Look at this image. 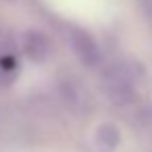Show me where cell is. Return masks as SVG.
Masks as SVG:
<instances>
[{
	"instance_id": "1",
	"label": "cell",
	"mask_w": 152,
	"mask_h": 152,
	"mask_svg": "<svg viewBox=\"0 0 152 152\" xmlns=\"http://www.w3.org/2000/svg\"><path fill=\"white\" fill-rule=\"evenodd\" d=\"M134 86H136V80H134L132 72L124 66H113L103 76V88H105L107 97L117 105L132 101Z\"/></svg>"
},
{
	"instance_id": "2",
	"label": "cell",
	"mask_w": 152,
	"mask_h": 152,
	"mask_svg": "<svg viewBox=\"0 0 152 152\" xmlns=\"http://www.w3.org/2000/svg\"><path fill=\"white\" fill-rule=\"evenodd\" d=\"M70 41H72V48H74L76 56L80 58L82 64H86V66L93 68V66H97V64L101 62L99 45H97V41H95L86 31H82V29H72Z\"/></svg>"
},
{
	"instance_id": "3",
	"label": "cell",
	"mask_w": 152,
	"mask_h": 152,
	"mask_svg": "<svg viewBox=\"0 0 152 152\" xmlns=\"http://www.w3.org/2000/svg\"><path fill=\"white\" fill-rule=\"evenodd\" d=\"M25 51L33 62H45V60L50 58V53H51V45H50L48 35H43V33H39V31L27 33Z\"/></svg>"
},
{
	"instance_id": "4",
	"label": "cell",
	"mask_w": 152,
	"mask_h": 152,
	"mask_svg": "<svg viewBox=\"0 0 152 152\" xmlns=\"http://www.w3.org/2000/svg\"><path fill=\"white\" fill-rule=\"evenodd\" d=\"M97 142L105 150H113L119 144V129L115 126H111V124H103L97 129Z\"/></svg>"
}]
</instances>
